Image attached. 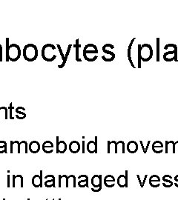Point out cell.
<instances>
[{
	"mask_svg": "<svg viewBox=\"0 0 178 200\" xmlns=\"http://www.w3.org/2000/svg\"><path fill=\"white\" fill-rule=\"evenodd\" d=\"M152 151L156 153H160L163 151V144L160 141H155L152 144Z\"/></svg>",
	"mask_w": 178,
	"mask_h": 200,
	"instance_id": "e0dca14e",
	"label": "cell"
},
{
	"mask_svg": "<svg viewBox=\"0 0 178 200\" xmlns=\"http://www.w3.org/2000/svg\"><path fill=\"white\" fill-rule=\"evenodd\" d=\"M21 56V48L17 44H10L6 48V61L17 62Z\"/></svg>",
	"mask_w": 178,
	"mask_h": 200,
	"instance_id": "7a4b0ae2",
	"label": "cell"
},
{
	"mask_svg": "<svg viewBox=\"0 0 178 200\" xmlns=\"http://www.w3.org/2000/svg\"><path fill=\"white\" fill-rule=\"evenodd\" d=\"M102 176L94 175L91 178V185L94 187L98 189H102Z\"/></svg>",
	"mask_w": 178,
	"mask_h": 200,
	"instance_id": "ba28073f",
	"label": "cell"
},
{
	"mask_svg": "<svg viewBox=\"0 0 178 200\" xmlns=\"http://www.w3.org/2000/svg\"><path fill=\"white\" fill-rule=\"evenodd\" d=\"M7 153V143L5 141H0V153Z\"/></svg>",
	"mask_w": 178,
	"mask_h": 200,
	"instance_id": "d6a6232c",
	"label": "cell"
},
{
	"mask_svg": "<svg viewBox=\"0 0 178 200\" xmlns=\"http://www.w3.org/2000/svg\"><path fill=\"white\" fill-rule=\"evenodd\" d=\"M160 38H157V62H160Z\"/></svg>",
	"mask_w": 178,
	"mask_h": 200,
	"instance_id": "836d02e7",
	"label": "cell"
},
{
	"mask_svg": "<svg viewBox=\"0 0 178 200\" xmlns=\"http://www.w3.org/2000/svg\"><path fill=\"white\" fill-rule=\"evenodd\" d=\"M46 200H48V199H46Z\"/></svg>",
	"mask_w": 178,
	"mask_h": 200,
	"instance_id": "ee69618b",
	"label": "cell"
},
{
	"mask_svg": "<svg viewBox=\"0 0 178 200\" xmlns=\"http://www.w3.org/2000/svg\"><path fill=\"white\" fill-rule=\"evenodd\" d=\"M83 51L85 52H95L98 53L97 47L94 44H88L83 48Z\"/></svg>",
	"mask_w": 178,
	"mask_h": 200,
	"instance_id": "603a6c76",
	"label": "cell"
},
{
	"mask_svg": "<svg viewBox=\"0 0 178 200\" xmlns=\"http://www.w3.org/2000/svg\"><path fill=\"white\" fill-rule=\"evenodd\" d=\"M108 48H109V49H114V46L111 44H104V46L103 47V51H108Z\"/></svg>",
	"mask_w": 178,
	"mask_h": 200,
	"instance_id": "d590c367",
	"label": "cell"
},
{
	"mask_svg": "<svg viewBox=\"0 0 178 200\" xmlns=\"http://www.w3.org/2000/svg\"><path fill=\"white\" fill-rule=\"evenodd\" d=\"M38 48L33 44H28L25 46L22 51V55L27 62H33L38 57Z\"/></svg>",
	"mask_w": 178,
	"mask_h": 200,
	"instance_id": "6da1fadb",
	"label": "cell"
},
{
	"mask_svg": "<svg viewBox=\"0 0 178 200\" xmlns=\"http://www.w3.org/2000/svg\"><path fill=\"white\" fill-rule=\"evenodd\" d=\"M10 175H8V187H10Z\"/></svg>",
	"mask_w": 178,
	"mask_h": 200,
	"instance_id": "60d3db41",
	"label": "cell"
},
{
	"mask_svg": "<svg viewBox=\"0 0 178 200\" xmlns=\"http://www.w3.org/2000/svg\"><path fill=\"white\" fill-rule=\"evenodd\" d=\"M83 57L86 61L88 62H94L97 60L98 56L97 54H94V53H88L83 52Z\"/></svg>",
	"mask_w": 178,
	"mask_h": 200,
	"instance_id": "d4e9b609",
	"label": "cell"
},
{
	"mask_svg": "<svg viewBox=\"0 0 178 200\" xmlns=\"http://www.w3.org/2000/svg\"><path fill=\"white\" fill-rule=\"evenodd\" d=\"M42 149L45 153H51L53 151V143L51 141H45L42 144Z\"/></svg>",
	"mask_w": 178,
	"mask_h": 200,
	"instance_id": "7c38bea8",
	"label": "cell"
},
{
	"mask_svg": "<svg viewBox=\"0 0 178 200\" xmlns=\"http://www.w3.org/2000/svg\"><path fill=\"white\" fill-rule=\"evenodd\" d=\"M25 110V108H24L23 107L19 106L16 108V113H17L16 117L18 119H24L26 117V114L24 113Z\"/></svg>",
	"mask_w": 178,
	"mask_h": 200,
	"instance_id": "44dd1931",
	"label": "cell"
},
{
	"mask_svg": "<svg viewBox=\"0 0 178 200\" xmlns=\"http://www.w3.org/2000/svg\"><path fill=\"white\" fill-rule=\"evenodd\" d=\"M140 60L143 62H149L153 56V49L149 44L140 45Z\"/></svg>",
	"mask_w": 178,
	"mask_h": 200,
	"instance_id": "277c9868",
	"label": "cell"
},
{
	"mask_svg": "<svg viewBox=\"0 0 178 200\" xmlns=\"http://www.w3.org/2000/svg\"><path fill=\"white\" fill-rule=\"evenodd\" d=\"M67 144L65 141L59 140V137H56V153H64L67 151Z\"/></svg>",
	"mask_w": 178,
	"mask_h": 200,
	"instance_id": "8992f818",
	"label": "cell"
},
{
	"mask_svg": "<svg viewBox=\"0 0 178 200\" xmlns=\"http://www.w3.org/2000/svg\"><path fill=\"white\" fill-rule=\"evenodd\" d=\"M68 148L69 151L72 153H77L80 151L81 146H80V144L77 141H72V142L69 144Z\"/></svg>",
	"mask_w": 178,
	"mask_h": 200,
	"instance_id": "5bb4252c",
	"label": "cell"
},
{
	"mask_svg": "<svg viewBox=\"0 0 178 200\" xmlns=\"http://www.w3.org/2000/svg\"><path fill=\"white\" fill-rule=\"evenodd\" d=\"M74 47L76 48V61L77 62H82V60L79 59V48L81 47L80 44H79V39H76V44L74 45Z\"/></svg>",
	"mask_w": 178,
	"mask_h": 200,
	"instance_id": "4dcf8cb0",
	"label": "cell"
},
{
	"mask_svg": "<svg viewBox=\"0 0 178 200\" xmlns=\"http://www.w3.org/2000/svg\"><path fill=\"white\" fill-rule=\"evenodd\" d=\"M42 171H40V175H35L32 178V185L35 187H42Z\"/></svg>",
	"mask_w": 178,
	"mask_h": 200,
	"instance_id": "52a82bcc",
	"label": "cell"
},
{
	"mask_svg": "<svg viewBox=\"0 0 178 200\" xmlns=\"http://www.w3.org/2000/svg\"><path fill=\"white\" fill-rule=\"evenodd\" d=\"M97 137L95 138V141H90L87 144L86 149L90 153H97Z\"/></svg>",
	"mask_w": 178,
	"mask_h": 200,
	"instance_id": "9c48e42d",
	"label": "cell"
},
{
	"mask_svg": "<svg viewBox=\"0 0 178 200\" xmlns=\"http://www.w3.org/2000/svg\"><path fill=\"white\" fill-rule=\"evenodd\" d=\"M40 144L37 141H32V142H30L29 145H28V150L32 153H37L40 151Z\"/></svg>",
	"mask_w": 178,
	"mask_h": 200,
	"instance_id": "30bf717a",
	"label": "cell"
},
{
	"mask_svg": "<svg viewBox=\"0 0 178 200\" xmlns=\"http://www.w3.org/2000/svg\"><path fill=\"white\" fill-rule=\"evenodd\" d=\"M127 151L131 153H134L138 151V144L134 141H131L126 145Z\"/></svg>",
	"mask_w": 178,
	"mask_h": 200,
	"instance_id": "ac0fdd59",
	"label": "cell"
},
{
	"mask_svg": "<svg viewBox=\"0 0 178 200\" xmlns=\"http://www.w3.org/2000/svg\"><path fill=\"white\" fill-rule=\"evenodd\" d=\"M172 176L170 175H165L163 177V181L164 183H163V185L165 187H171L173 185V183L172 180Z\"/></svg>",
	"mask_w": 178,
	"mask_h": 200,
	"instance_id": "7402d4cb",
	"label": "cell"
},
{
	"mask_svg": "<svg viewBox=\"0 0 178 200\" xmlns=\"http://www.w3.org/2000/svg\"><path fill=\"white\" fill-rule=\"evenodd\" d=\"M56 46L53 44H46L42 48V57L46 62H53L56 60V55L54 53Z\"/></svg>",
	"mask_w": 178,
	"mask_h": 200,
	"instance_id": "3957f363",
	"label": "cell"
},
{
	"mask_svg": "<svg viewBox=\"0 0 178 200\" xmlns=\"http://www.w3.org/2000/svg\"><path fill=\"white\" fill-rule=\"evenodd\" d=\"M78 186L79 187H88V177L86 175H80L78 177Z\"/></svg>",
	"mask_w": 178,
	"mask_h": 200,
	"instance_id": "9a60e30c",
	"label": "cell"
},
{
	"mask_svg": "<svg viewBox=\"0 0 178 200\" xmlns=\"http://www.w3.org/2000/svg\"><path fill=\"white\" fill-rule=\"evenodd\" d=\"M3 200H5V199H3Z\"/></svg>",
	"mask_w": 178,
	"mask_h": 200,
	"instance_id": "7bdbcfd3",
	"label": "cell"
},
{
	"mask_svg": "<svg viewBox=\"0 0 178 200\" xmlns=\"http://www.w3.org/2000/svg\"><path fill=\"white\" fill-rule=\"evenodd\" d=\"M67 179H68V176H66V175H63V176H59V187H63V184H65V187H66Z\"/></svg>",
	"mask_w": 178,
	"mask_h": 200,
	"instance_id": "f1b7e54d",
	"label": "cell"
},
{
	"mask_svg": "<svg viewBox=\"0 0 178 200\" xmlns=\"http://www.w3.org/2000/svg\"><path fill=\"white\" fill-rule=\"evenodd\" d=\"M104 184L107 187H113L115 185V179L111 175H108L104 179Z\"/></svg>",
	"mask_w": 178,
	"mask_h": 200,
	"instance_id": "2e32d148",
	"label": "cell"
},
{
	"mask_svg": "<svg viewBox=\"0 0 178 200\" xmlns=\"http://www.w3.org/2000/svg\"><path fill=\"white\" fill-rule=\"evenodd\" d=\"M105 54L102 56V59L105 62H112L115 59V54L111 51H103Z\"/></svg>",
	"mask_w": 178,
	"mask_h": 200,
	"instance_id": "ffe728a7",
	"label": "cell"
},
{
	"mask_svg": "<svg viewBox=\"0 0 178 200\" xmlns=\"http://www.w3.org/2000/svg\"><path fill=\"white\" fill-rule=\"evenodd\" d=\"M44 179L46 180H55V177L53 175H47L46 176H44Z\"/></svg>",
	"mask_w": 178,
	"mask_h": 200,
	"instance_id": "f35d334b",
	"label": "cell"
},
{
	"mask_svg": "<svg viewBox=\"0 0 178 200\" xmlns=\"http://www.w3.org/2000/svg\"><path fill=\"white\" fill-rule=\"evenodd\" d=\"M19 141H10V153H14V149L15 147H17V153H20V146H19Z\"/></svg>",
	"mask_w": 178,
	"mask_h": 200,
	"instance_id": "484cf974",
	"label": "cell"
},
{
	"mask_svg": "<svg viewBox=\"0 0 178 200\" xmlns=\"http://www.w3.org/2000/svg\"><path fill=\"white\" fill-rule=\"evenodd\" d=\"M17 184H19V187H24V178L22 175H13V181H12V187H16Z\"/></svg>",
	"mask_w": 178,
	"mask_h": 200,
	"instance_id": "8fae6325",
	"label": "cell"
},
{
	"mask_svg": "<svg viewBox=\"0 0 178 200\" xmlns=\"http://www.w3.org/2000/svg\"><path fill=\"white\" fill-rule=\"evenodd\" d=\"M71 183H72V184H73V187H75L76 186V177H75V176H74V175H71V176H68L66 187H68L69 184Z\"/></svg>",
	"mask_w": 178,
	"mask_h": 200,
	"instance_id": "f546056e",
	"label": "cell"
},
{
	"mask_svg": "<svg viewBox=\"0 0 178 200\" xmlns=\"http://www.w3.org/2000/svg\"><path fill=\"white\" fill-rule=\"evenodd\" d=\"M56 46H57V48H58V50H59V52H60V55H61V56H62V63L61 64V65H58V67H59V68H62V67H63L65 65V64H66L67 60H66V59H65V55H64L63 52H62V48H61V46H60V44H57V45H56Z\"/></svg>",
	"mask_w": 178,
	"mask_h": 200,
	"instance_id": "4316f807",
	"label": "cell"
},
{
	"mask_svg": "<svg viewBox=\"0 0 178 200\" xmlns=\"http://www.w3.org/2000/svg\"><path fill=\"white\" fill-rule=\"evenodd\" d=\"M135 39H136V38H134L132 40H131V43L129 44V48H128V58H129V61L130 62V64H131V67H132L133 68H136V67H137L136 66L134 65L132 59H131V48H132V44L134 43V42Z\"/></svg>",
	"mask_w": 178,
	"mask_h": 200,
	"instance_id": "cb8c5ba5",
	"label": "cell"
},
{
	"mask_svg": "<svg viewBox=\"0 0 178 200\" xmlns=\"http://www.w3.org/2000/svg\"><path fill=\"white\" fill-rule=\"evenodd\" d=\"M163 60L166 62H172L174 60L175 62H177V47L174 50L165 52L163 54Z\"/></svg>",
	"mask_w": 178,
	"mask_h": 200,
	"instance_id": "5b68a950",
	"label": "cell"
},
{
	"mask_svg": "<svg viewBox=\"0 0 178 200\" xmlns=\"http://www.w3.org/2000/svg\"><path fill=\"white\" fill-rule=\"evenodd\" d=\"M13 106H12V102H10V105H9V110H10V111H9V118H10V119H14V118L13 117V116H12V110H13Z\"/></svg>",
	"mask_w": 178,
	"mask_h": 200,
	"instance_id": "8d00e7d4",
	"label": "cell"
},
{
	"mask_svg": "<svg viewBox=\"0 0 178 200\" xmlns=\"http://www.w3.org/2000/svg\"><path fill=\"white\" fill-rule=\"evenodd\" d=\"M8 109L6 107H0V119L3 117L4 119H8Z\"/></svg>",
	"mask_w": 178,
	"mask_h": 200,
	"instance_id": "83f0119b",
	"label": "cell"
},
{
	"mask_svg": "<svg viewBox=\"0 0 178 200\" xmlns=\"http://www.w3.org/2000/svg\"><path fill=\"white\" fill-rule=\"evenodd\" d=\"M28 200H30V199H28Z\"/></svg>",
	"mask_w": 178,
	"mask_h": 200,
	"instance_id": "b9f144b4",
	"label": "cell"
},
{
	"mask_svg": "<svg viewBox=\"0 0 178 200\" xmlns=\"http://www.w3.org/2000/svg\"><path fill=\"white\" fill-rule=\"evenodd\" d=\"M19 146H20V151L21 149H23L25 153H28V142H27L26 141H22V142H19Z\"/></svg>",
	"mask_w": 178,
	"mask_h": 200,
	"instance_id": "1f68e13d",
	"label": "cell"
},
{
	"mask_svg": "<svg viewBox=\"0 0 178 200\" xmlns=\"http://www.w3.org/2000/svg\"><path fill=\"white\" fill-rule=\"evenodd\" d=\"M174 181L176 182V183H175V186L176 187H178V175H177V176H176L175 177H174Z\"/></svg>",
	"mask_w": 178,
	"mask_h": 200,
	"instance_id": "ab89813d",
	"label": "cell"
},
{
	"mask_svg": "<svg viewBox=\"0 0 178 200\" xmlns=\"http://www.w3.org/2000/svg\"><path fill=\"white\" fill-rule=\"evenodd\" d=\"M149 183L152 187H154V188L158 187L160 185V178L157 175H152L149 178Z\"/></svg>",
	"mask_w": 178,
	"mask_h": 200,
	"instance_id": "4fadbf2b",
	"label": "cell"
},
{
	"mask_svg": "<svg viewBox=\"0 0 178 200\" xmlns=\"http://www.w3.org/2000/svg\"><path fill=\"white\" fill-rule=\"evenodd\" d=\"M44 186L46 187H55V180H46L44 182Z\"/></svg>",
	"mask_w": 178,
	"mask_h": 200,
	"instance_id": "e575fe53",
	"label": "cell"
},
{
	"mask_svg": "<svg viewBox=\"0 0 178 200\" xmlns=\"http://www.w3.org/2000/svg\"><path fill=\"white\" fill-rule=\"evenodd\" d=\"M71 47H72V44H69L68 45V49H67V52H66V54L65 55V59H68V55H69V53H70V51H71Z\"/></svg>",
	"mask_w": 178,
	"mask_h": 200,
	"instance_id": "74e56055",
	"label": "cell"
},
{
	"mask_svg": "<svg viewBox=\"0 0 178 200\" xmlns=\"http://www.w3.org/2000/svg\"><path fill=\"white\" fill-rule=\"evenodd\" d=\"M117 185L120 187H128V177L127 175H120L117 179Z\"/></svg>",
	"mask_w": 178,
	"mask_h": 200,
	"instance_id": "d6986e66",
	"label": "cell"
}]
</instances>
